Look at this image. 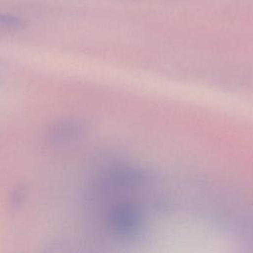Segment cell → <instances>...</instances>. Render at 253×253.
Returning <instances> with one entry per match:
<instances>
[{"instance_id": "obj_3", "label": "cell", "mask_w": 253, "mask_h": 253, "mask_svg": "<svg viewBox=\"0 0 253 253\" xmlns=\"http://www.w3.org/2000/svg\"><path fill=\"white\" fill-rule=\"evenodd\" d=\"M26 26L27 22L24 18L12 13L0 12V33L20 31Z\"/></svg>"}, {"instance_id": "obj_2", "label": "cell", "mask_w": 253, "mask_h": 253, "mask_svg": "<svg viewBox=\"0 0 253 253\" xmlns=\"http://www.w3.org/2000/svg\"><path fill=\"white\" fill-rule=\"evenodd\" d=\"M85 125L78 119H63L53 124L48 139L53 144H65L76 140L84 132Z\"/></svg>"}, {"instance_id": "obj_4", "label": "cell", "mask_w": 253, "mask_h": 253, "mask_svg": "<svg viewBox=\"0 0 253 253\" xmlns=\"http://www.w3.org/2000/svg\"><path fill=\"white\" fill-rule=\"evenodd\" d=\"M25 197V190L23 188H16L12 195V203L13 206H18L23 201V198Z\"/></svg>"}, {"instance_id": "obj_1", "label": "cell", "mask_w": 253, "mask_h": 253, "mask_svg": "<svg viewBox=\"0 0 253 253\" xmlns=\"http://www.w3.org/2000/svg\"><path fill=\"white\" fill-rule=\"evenodd\" d=\"M105 221L107 229L121 238L136 237L144 224L141 208L127 198H121L112 204Z\"/></svg>"}]
</instances>
